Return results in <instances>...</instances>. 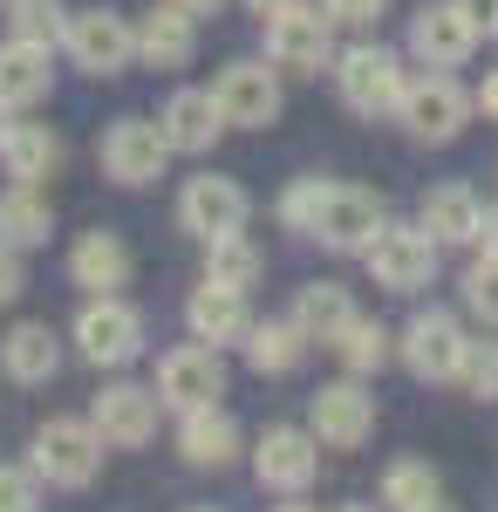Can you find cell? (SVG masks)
Wrapping results in <instances>:
<instances>
[{
  "mask_svg": "<svg viewBox=\"0 0 498 512\" xmlns=\"http://www.w3.org/2000/svg\"><path fill=\"white\" fill-rule=\"evenodd\" d=\"M35 478H48V485H62V492H82L89 478H96V465H103V431L89 424V417H48L35 431Z\"/></svg>",
  "mask_w": 498,
  "mask_h": 512,
  "instance_id": "1",
  "label": "cell"
},
{
  "mask_svg": "<svg viewBox=\"0 0 498 512\" xmlns=\"http://www.w3.org/2000/svg\"><path fill=\"white\" fill-rule=\"evenodd\" d=\"M383 205L355 185H321L314 198V219H307V239H321L328 253H369V239L383 233Z\"/></svg>",
  "mask_w": 498,
  "mask_h": 512,
  "instance_id": "2",
  "label": "cell"
},
{
  "mask_svg": "<svg viewBox=\"0 0 498 512\" xmlns=\"http://www.w3.org/2000/svg\"><path fill=\"white\" fill-rule=\"evenodd\" d=\"M471 96H464V82H451L444 69L437 76H417L410 89H403V103H396V117H403V130L417 137V144H451L464 123H471Z\"/></svg>",
  "mask_w": 498,
  "mask_h": 512,
  "instance_id": "3",
  "label": "cell"
},
{
  "mask_svg": "<svg viewBox=\"0 0 498 512\" xmlns=\"http://www.w3.org/2000/svg\"><path fill=\"white\" fill-rule=\"evenodd\" d=\"M76 349L96 362V369H123L144 355V315L116 294H96L89 308L76 315Z\"/></svg>",
  "mask_w": 498,
  "mask_h": 512,
  "instance_id": "4",
  "label": "cell"
},
{
  "mask_svg": "<svg viewBox=\"0 0 498 512\" xmlns=\"http://www.w3.org/2000/svg\"><path fill=\"white\" fill-rule=\"evenodd\" d=\"M335 89H342V103L355 117H383V110L403 103L410 76H403V62L389 48H348L342 62H335Z\"/></svg>",
  "mask_w": 498,
  "mask_h": 512,
  "instance_id": "5",
  "label": "cell"
},
{
  "mask_svg": "<svg viewBox=\"0 0 498 512\" xmlns=\"http://www.w3.org/2000/svg\"><path fill=\"white\" fill-rule=\"evenodd\" d=\"M362 260H369V274H376L383 294H417L437 274V239L423 233V226H383Z\"/></svg>",
  "mask_w": 498,
  "mask_h": 512,
  "instance_id": "6",
  "label": "cell"
},
{
  "mask_svg": "<svg viewBox=\"0 0 498 512\" xmlns=\"http://www.w3.org/2000/svg\"><path fill=\"white\" fill-rule=\"evenodd\" d=\"M62 48H69V62H76V69H89V76H123V69L137 62V28H130L123 14L82 7V14H69Z\"/></svg>",
  "mask_w": 498,
  "mask_h": 512,
  "instance_id": "7",
  "label": "cell"
},
{
  "mask_svg": "<svg viewBox=\"0 0 498 512\" xmlns=\"http://www.w3.org/2000/svg\"><path fill=\"white\" fill-rule=\"evenodd\" d=\"M335 14H307L301 7H287V14H273L267 21V62L273 69H301V76H321L328 62H335Z\"/></svg>",
  "mask_w": 498,
  "mask_h": 512,
  "instance_id": "8",
  "label": "cell"
},
{
  "mask_svg": "<svg viewBox=\"0 0 498 512\" xmlns=\"http://www.w3.org/2000/svg\"><path fill=\"white\" fill-rule=\"evenodd\" d=\"M396 349H403V362H410V376H417V383H458L471 342H464V328L451 315H437V308H430V315H417L410 328H403V342H396Z\"/></svg>",
  "mask_w": 498,
  "mask_h": 512,
  "instance_id": "9",
  "label": "cell"
},
{
  "mask_svg": "<svg viewBox=\"0 0 498 512\" xmlns=\"http://www.w3.org/2000/svg\"><path fill=\"white\" fill-rule=\"evenodd\" d=\"M157 396L171 403V410H212L219 396H226V362L212 342H198V349H171L157 362Z\"/></svg>",
  "mask_w": 498,
  "mask_h": 512,
  "instance_id": "10",
  "label": "cell"
},
{
  "mask_svg": "<svg viewBox=\"0 0 498 512\" xmlns=\"http://www.w3.org/2000/svg\"><path fill=\"white\" fill-rule=\"evenodd\" d=\"M307 431L321 437L328 451L369 444V431H376V396L362 390V383H328V390L307 403Z\"/></svg>",
  "mask_w": 498,
  "mask_h": 512,
  "instance_id": "11",
  "label": "cell"
},
{
  "mask_svg": "<svg viewBox=\"0 0 498 512\" xmlns=\"http://www.w3.org/2000/svg\"><path fill=\"white\" fill-rule=\"evenodd\" d=\"M171 158V137H164V123H144V117H123L103 130V171H110L116 185H151L157 171Z\"/></svg>",
  "mask_w": 498,
  "mask_h": 512,
  "instance_id": "12",
  "label": "cell"
},
{
  "mask_svg": "<svg viewBox=\"0 0 498 512\" xmlns=\"http://www.w3.org/2000/svg\"><path fill=\"white\" fill-rule=\"evenodd\" d=\"M471 48H478V21L464 14V0L423 7L417 21H410V55H417L423 69H458V62H471Z\"/></svg>",
  "mask_w": 498,
  "mask_h": 512,
  "instance_id": "13",
  "label": "cell"
},
{
  "mask_svg": "<svg viewBox=\"0 0 498 512\" xmlns=\"http://www.w3.org/2000/svg\"><path fill=\"white\" fill-rule=\"evenodd\" d=\"M178 219L198 239H226V233H246L253 198H246V185H232V178H192L185 198H178Z\"/></svg>",
  "mask_w": 498,
  "mask_h": 512,
  "instance_id": "14",
  "label": "cell"
},
{
  "mask_svg": "<svg viewBox=\"0 0 498 512\" xmlns=\"http://www.w3.org/2000/svg\"><path fill=\"white\" fill-rule=\"evenodd\" d=\"M212 96H219L232 130H267L280 117V82H273L267 62H232L226 76L212 82Z\"/></svg>",
  "mask_w": 498,
  "mask_h": 512,
  "instance_id": "15",
  "label": "cell"
},
{
  "mask_svg": "<svg viewBox=\"0 0 498 512\" xmlns=\"http://www.w3.org/2000/svg\"><path fill=\"white\" fill-rule=\"evenodd\" d=\"M157 390H137V383H110V390L89 403V424L103 431V444L130 451V444H151L157 437Z\"/></svg>",
  "mask_w": 498,
  "mask_h": 512,
  "instance_id": "16",
  "label": "cell"
},
{
  "mask_svg": "<svg viewBox=\"0 0 498 512\" xmlns=\"http://www.w3.org/2000/svg\"><path fill=\"white\" fill-rule=\"evenodd\" d=\"M253 472H260V485H273V492H307V485H314V472H321V437L280 424V431L260 437Z\"/></svg>",
  "mask_w": 498,
  "mask_h": 512,
  "instance_id": "17",
  "label": "cell"
},
{
  "mask_svg": "<svg viewBox=\"0 0 498 512\" xmlns=\"http://www.w3.org/2000/svg\"><path fill=\"white\" fill-rule=\"evenodd\" d=\"M55 89V48L48 41H0V103L7 110H35Z\"/></svg>",
  "mask_w": 498,
  "mask_h": 512,
  "instance_id": "18",
  "label": "cell"
},
{
  "mask_svg": "<svg viewBox=\"0 0 498 512\" xmlns=\"http://www.w3.org/2000/svg\"><path fill=\"white\" fill-rule=\"evenodd\" d=\"M157 123H164V137H171V151H185V158L212 151V144H219V130H232L212 89H178V96L164 103V117H157Z\"/></svg>",
  "mask_w": 498,
  "mask_h": 512,
  "instance_id": "19",
  "label": "cell"
},
{
  "mask_svg": "<svg viewBox=\"0 0 498 512\" xmlns=\"http://www.w3.org/2000/svg\"><path fill=\"white\" fill-rule=\"evenodd\" d=\"M137 55L151 62V69H185L198 55V14H185V7H151L144 21H137Z\"/></svg>",
  "mask_w": 498,
  "mask_h": 512,
  "instance_id": "20",
  "label": "cell"
},
{
  "mask_svg": "<svg viewBox=\"0 0 498 512\" xmlns=\"http://www.w3.org/2000/svg\"><path fill=\"white\" fill-rule=\"evenodd\" d=\"M0 369L14 376V383H55V369H62V342H55V328L48 321H14L7 335H0Z\"/></svg>",
  "mask_w": 498,
  "mask_h": 512,
  "instance_id": "21",
  "label": "cell"
},
{
  "mask_svg": "<svg viewBox=\"0 0 498 512\" xmlns=\"http://www.w3.org/2000/svg\"><path fill=\"white\" fill-rule=\"evenodd\" d=\"M417 226L437 246H478L485 239V205H478V192H464V185H437V192L423 198Z\"/></svg>",
  "mask_w": 498,
  "mask_h": 512,
  "instance_id": "22",
  "label": "cell"
},
{
  "mask_svg": "<svg viewBox=\"0 0 498 512\" xmlns=\"http://www.w3.org/2000/svg\"><path fill=\"white\" fill-rule=\"evenodd\" d=\"M185 321H192L198 342H239L246 328H253V315H246V287H219V280H205L192 301H185Z\"/></svg>",
  "mask_w": 498,
  "mask_h": 512,
  "instance_id": "23",
  "label": "cell"
},
{
  "mask_svg": "<svg viewBox=\"0 0 498 512\" xmlns=\"http://www.w3.org/2000/svg\"><path fill=\"white\" fill-rule=\"evenodd\" d=\"M0 164H7L14 185H41V178H55V164H62V137H55L48 123H7Z\"/></svg>",
  "mask_w": 498,
  "mask_h": 512,
  "instance_id": "24",
  "label": "cell"
},
{
  "mask_svg": "<svg viewBox=\"0 0 498 512\" xmlns=\"http://www.w3.org/2000/svg\"><path fill=\"white\" fill-rule=\"evenodd\" d=\"M69 274H76V287H89V294H116V287L130 280V246L116 233H82L76 253H69Z\"/></svg>",
  "mask_w": 498,
  "mask_h": 512,
  "instance_id": "25",
  "label": "cell"
},
{
  "mask_svg": "<svg viewBox=\"0 0 498 512\" xmlns=\"http://www.w3.org/2000/svg\"><path fill=\"white\" fill-rule=\"evenodd\" d=\"M178 451H185V465H212V472H219V465L239 458V424H232L219 403H212V410H185Z\"/></svg>",
  "mask_w": 498,
  "mask_h": 512,
  "instance_id": "26",
  "label": "cell"
},
{
  "mask_svg": "<svg viewBox=\"0 0 498 512\" xmlns=\"http://www.w3.org/2000/svg\"><path fill=\"white\" fill-rule=\"evenodd\" d=\"M48 233H55V205L35 192V185H7L0 192V246H48Z\"/></svg>",
  "mask_w": 498,
  "mask_h": 512,
  "instance_id": "27",
  "label": "cell"
},
{
  "mask_svg": "<svg viewBox=\"0 0 498 512\" xmlns=\"http://www.w3.org/2000/svg\"><path fill=\"white\" fill-rule=\"evenodd\" d=\"M294 321H301L307 342H342V328L355 321V301H348V287H335V280H321V287H301V301H294Z\"/></svg>",
  "mask_w": 498,
  "mask_h": 512,
  "instance_id": "28",
  "label": "cell"
},
{
  "mask_svg": "<svg viewBox=\"0 0 498 512\" xmlns=\"http://www.w3.org/2000/svg\"><path fill=\"white\" fill-rule=\"evenodd\" d=\"M301 355H307L301 321H260V328H246V362H253L260 376H287V369H301Z\"/></svg>",
  "mask_w": 498,
  "mask_h": 512,
  "instance_id": "29",
  "label": "cell"
},
{
  "mask_svg": "<svg viewBox=\"0 0 498 512\" xmlns=\"http://www.w3.org/2000/svg\"><path fill=\"white\" fill-rule=\"evenodd\" d=\"M205 280H219V287H253V280H260V246L246 233L205 239Z\"/></svg>",
  "mask_w": 498,
  "mask_h": 512,
  "instance_id": "30",
  "label": "cell"
},
{
  "mask_svg": "<svg viewBox=\"0 0 498 512\" xmlns=\"http://www.w3.org/2000/svg\"><path fill=\"white\" fill-rule=\"evenodd\" d=\"M437 499H444V485H437L430 465H417V458L389 465V478H383V506L389 512H423V506H437Z\"/></svg>",
  "mask_w": 498,
  "mask_h": 512,
  "instance_id": "31",
  "label": "cell"
},
{
  "mask_svg": "<svg viewBox=\"0 0 498 512\" xmlns=\"http://www.w3.org/2000/svg\"><path fill=\"white\" fill-rule=\"evenodd\" d=\"M335 355H342L348 376H369V369H383V362H389V328H383V321H362V315H355L342 328Z\"/></svg>",
  "mask_w": 498,
  "mask_h": 512,
  "instance_id": "32",
  "label": "cell"
},
{
  "mask_svg": "<svg viewBox=\"0 0 498 512\" xmlns=\"http://www.w3.org/2000/svg\"><path fill=\"white\" fill-rule=\"evenodd\" d=\"M7 28L21 41H48V48H55V41L69 35V14H62L55 0H7Z\"/></svg>",
  "mask_w": 498,
  "mask_h": 512,
  "instance_id": "33",
  "label": "cell"
},
{
  "mask_svg": "<svg viewBox=\"0 0 498 512\" xmlns=\"http://www.w3.org/2000/svg\"><path fill=\"white\" fill-rule=\"evenodd\" d=\"M464 308L478 321H498V246H485V253L464 267Z\"/></svg>",
  "mask_w": 498,
  "mask_h": 512,
  "instance_id": "34",
  "label": "cell"
},
{
  "mask_svg": "<svg viewBox=\"0 0 498 512\" xmlns=\"http://www.w3.org/2000/svg\"><path fill=\"white\" fill-rule=\"evenodd\" d=\"M471 396H485V403H498V342H471V355H464V376H458Z\"/></svg>",
  "mask_w": 498,
  "mask_h": 512,
  "instance_id": "35",
  "label": "cell"
},
{
  "mask_svg": "<svg viewBox=\"0 0 498 512\" xmlns=\"http://www.w3.org/2000/svg\"><path fill=\"white\" fill-rule=\"evenodd\" d=\"M35 465L21 472V465H0V512H35Z\"/></svg>",
  "mask_w": 498,
  "mask_h": 512,
  "instance_id": "36",
  "label": "cell"
},
{
  "mask_svg": "<svg viewBox=\"0 0 498 512\" xmlns=\"http://www.w3.org/2000/svg\"><path fill=\"white\" fill-rule=\"evenodd\" d=\"M314 198H321V178H301L294 192L280 198V219H287L294 233H307V219H314Z\"/></svg>",
  "mask_w": 498,
  "mask_h": 512,
  "instance_id": "37",
  "label": "cell"
},
{
  "mask_svg": "<svg viewBox=\"0 0 498 512\" xmlns=\"http://www.w3.org/2000/svg\"><path fill=\"white\" fill-rule=\"evenodd\" d=\"M28 287V267H21V246H0V308H14Z\"/></svg>",
  "mask_w": 498,
  "mask_h": 512,
  "instance_id": "38",
  "label": "cell"
},
{
  "mask_svg": "<svg viewBox=\"0 0 498 512\" xmlns=\"http://www.w3.org/2000/svg\"><path fill=\"white\" fill-rule=\"evenodd\" d=\"M321 7H328L335 21H348V28H362V21H376V14H383L389 0H321Z\"/></svg>",
  "mask_w": 498,
  "mask_h": 512,
  "instance_id": "39",
  "label": "cell"
},
{
  "mask_svg": "<svg viewBox=\"0 0 498 512\" xmlns=\"http://www.w3.org/2000/svg\"><path fill=\"white\" fill-rule=\"evenodd\" d=\"M471 103H478V110H485V117L498 123V76H485V89H478V96H471Z\"/></svg>",
  "mask_w": 498,
  "mask_h": 512,
  "instance_id": "40",
  "label": "cell"
},
{
  "mask_svg": "<svg viewBox=\"0 0 498 512\" xmlns=\"http://www.w3.org/2000/svg\"><path fill=\"white\" fill-rule=\"evenodd\" d=\"M464 14H471L478 28H492V21H498V0H464Z\"/></svg>",
  "mask_w": 498,
  "mask_h": 512,
  "instance_id": "41",
  "label": "cell"
},
{
  "mask_svg": "<svg viewBox=\"0 0 498 512\" xmlns=\"http://www.w3.org/2000/svg\"><path fill=\"white\" fill-rule=\"evenodd\" d=\"M246 7H253V14H267V21H273V14H287V7H301V0H246Z\"/></svg>",
  "mask_w": 498,
  "mask_h": 512,
  "instance_id": "42",
  "label": "cell"
},
{
  "mask_svg": "<svg viewBox=\"0 0 498 512\" xmlns=\"http://www.w3.org/2000/svg\"><path fill=\"white\" fill-rule=\"evenodd\" d=\"M171 7H185V14H219L226 0H171Z\"/></svg>",
  "mask_w": 498,
  "mask_h": 512,
  "instance_id": "43",
  "label": "cell"
},
{
  "mask_svg": "<svg viewBox=\"0 0 498 512\" xmlns=\"http://www.w3.org/2000/svg\"><path fill=\"white\" fill-rule=\"evenodd\" d=\"M485 246H498V205L485 212Z\"/></svg>",
  "mask_w": 498,
  "mask_h": 512,
  "instance_id": "44",
  "label": "cell"
},
{
  "mask_svg": "<svg viewBox=\"0 0 498 512\" xmlns=\"http://www.w3.org/2000/svg\"><path fill=\"white\" fill-rule=\"evenodd\" d=\"M7 123H14V110H7V103H0V137H7Z\"/></svg>",
  "mask_w": 498,
  "mask_h": 512,
  "instance_id": "45",
  "label": "cell"
},
{
  "mask_svg": "<svg viewBox=\"0 0 498 512\" xmlns=\"http://www.w3.org/2000/svg\"><path fill=\"white\" fill-rule=\"evenodd\" d=\"M423 512H451V506H444V499H437V506H423Z\"/></svg>",
  "mask_w": 498,
  "mask_h": 512,
  "instance_id": "46",
  "label": "cell"
},
{
  "mask_svg": "<svg viewBox=\"0 0 498 512\" xmlns=\"http://www.w3.org/2000/svg\"><path fill=\"white\" fill-rule=\"evenodd\" d=\"M342 512H376V506H342Z\"/></svg>",
  "mask_w": 498,
  "mask_h": 512,
  "instance_id": "47",
  "label": "cell"
},
{
  "mask_svg": "<svg viewBox=\"0 0 498 512\" xmlns=\"http://www.w3.org/2000/svg\"><path fill=\"white\" fill-rule=\"evenodd\" d=\"M280 512H307V506H280Z\"/></svg>",
  "mask_w": 498,
  "mask_h": 512,
  "instance_id": "48",
  "label": "cell"
},
{
  "mask_svg": "<svg viewBox=\"0 0 498 512\" xmlns=\"http://www.w3.org/2000/svg\"><path fill=\"white\" fill-rule=\"evenodd\" d=\"M492 35H498V21H492Z\"/></svg>",
  "mask_w": 498,
  "mask_h": 512,
  "instance_id": "49",
  "label": "cell"
}]
</instances>
